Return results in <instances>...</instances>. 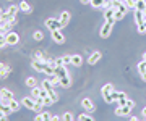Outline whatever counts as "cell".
Instances as JSON below:
<instances>
[{"instance_id":"cell-29","label":"cell","mask_w":146,"mask_h":121,"mask_svg":"<svg viewBox=\"0 0 146 121\" xmlns=\"http://www.w3.org/2000/svg\"><path fill=\"white\" fill-rule=\"evenodd\" d=\"M33 39H34V41H37V42H39V41H42V39H44L42 31H34V32H33Z\"/></svg>"},{"instance_id":"cell-19","label":"cell","mask_w":146,"mask_h":121,"mask_svg":"<svg viewBox=\"0 0 146 121\" xmlns=\"http://www.w3.org/2000/svg\"><path fill=\"white\" fill-rule=\"evenodd\" d=\"M58 21H60L62 27L68 26V23H70V13H68V11H63L62 15H60V18H58Z\"/></svg>"},{"instance_id":"cell-12","label":"cell","mask_w":146,"mask_h":121,"mask_svg":"<svg viewBox=\"0 0 146 121\" xmlns=\"http://www.w3.org/2000/svg\"><path fill=\"white\" fill-rule=\"evenodd\" d=\"M52 34V39L55 44H63L65 42V36L62 34V29H58V31H52L50 32Z\"/></svg>"},{"instance_id":"cell-3","label":"cell","mask_w":146,"mask_h":121,"mask_svg":"<svg viewBox=\"0 0 146 121\" xmlns=\"http://www.w3.org/2000/svg\"><path fill=\"white\" fill-rule=\"evenodd\" d=\"M21 102V105L25 107V108H28V110H36V107H37V102L33 97H23V99L20 100Z\"/></svg>"},{"instance_id":"cell-14","label":"cell","mask_w":146,"mask_h":121,"mask_svg":"<svg viewBox=\"0 0 146 121\" xmlns=\"http://www.w3.org/2000/svg\"><path fill=\"white\" fill-rule=\"evenodd\" d=\"M46 65L44 61H39V60H33V63H31V68L33 69H36V71H39V73H44V68H46Z\"/></svg>"},{"instance_id":"cell-1","label":"cell","mask_w":146,"mask_h":121,"mask_svg":"<svg viewBox=\"0 0 146 121\" xmlns=\"http://www.w3.org/2000/svg\"><path fill=\"white\" fill-rule=\"evenodd\" d=\"M112 90H114V86L110 84V82L102 86L101 94H102V99H104L106 103H112V102H114V100H112Z\"/></svg>"},{"instance_id":"cell-42","label":"cell","mask_w":146,"mask_h":121,"mask_svg":"<svg viewBox=\"0 0 146 121\" xmlns=\"http://www.w3.org/2000/svg\"><path fill=\"white\" fill-rule=\"evenodd\" d=\"M52 121H63L60 116H52Z\"/></svg>"},{"instance_id":"cell-11","label":"cell","mask_w":146,"mask_h":121,"mask_svg":"<svg viewBox=\"0 0 146 121\" xmlns=\"http://www.w3.org/2000/svg\"><path fill=\"white\" fill-rule=\"evenodd\" d=\"M81 107H83L84 111H88V113H93L94 108H96L91 99H83V100H81Z\"/></svg>"},{"instance_id":"cell-26","label":"cell","mask_w":146,"mask_h":121,"mask_svg":"<svg viewBox=\"0 0 146 121\" xmlns=\"http://www.w3.org/2000/svg\"><path fill=\"white\" fill-rule=\"evenodd\" d=\"M123 97H127L123 92H119V90H112V100H114V102H117V100H120V99H123Z\"/></svg>"},{"instance_id":"cell-6","label":"cell","mask_w":146,"mask_h":121,"mask_svg":"<svg viewBox=\"0 0 146 121\" xmlns=\"http://www.w3.org/2000/svg\"><path fill=\"white\" fill-rule=\"evenodd\" d=\"M133 110V107L131 105H122V107H117L115 108V116H128L130 115V111Z\"/></svg>"},{"instance_id":"cell-33","label":"cell","mask_w":146,"mask_h":121,"mask_svg":"<svg viewBox=\"0 0 146 121\" xmlns=\"http://www.w3.org/2000/svg\"><path fill=\"white\" fill-rule=\"evenodd\" d=\"M42 102V103H44V105H52L54 103V100L50 99V97H49V95H46V97H44V99H39Z\"/></svg>"},{"instance_id":"cell-10","label":"cell","mask_w":146,"mask_h":121,"mask_svg":"<svg viewBox=\"0 0 146 121\" xmlns=\"http://www.w3.org/2000/svg\"><path fill=\"white\" fill-rule=\"evenodd\" d=\"M0 97L3 99V102H10L11 99H15V97H13V92H11L8 87H2V89H0Z\"/></svg>"},{"instance_id":"cell-18","label":"cell","mask_w":146,"mask_h":121,"mask_svg":"<svg viewBox=\"0 0 146 121\" xmlns=\"http://www.w3.org/2000/svg\"><path fill=\"white\" fill-rule=\"evenodd\" d=\"M138 73H140L141 79L146 82V61L145 60H141L140 63H138Z\"/></svg>"},{"instance_id":"cell-15","label":"cell","mask_w":146,"mask_h":121,"mask_svg":"<svg viewBox=\"0 0 146 121\" xmlns=\"http://www.w3.org/2000/svg\"><path fill=\"white\" fill-rule=\"evenodd\" d=\"M58 86H62L63 89H70V87H72V78H70V74H68V76H63V78H60Z\"/></svg>"},{"instance_id":"cell-36","label":"cell","mask_w":146,"mask_h":121,"mask_svg":"<svg viewBox=\"0 0 146 121\" xmlns=\"http://www.w3.org/2000/svg\"><path fill=\"white\" fill-rule=\"evenodd\" d=\"M63 58V65H72V55H65Z\"/></svg>"},{"instance_id":"cell-43","label":"cell","mask_w":146,"mask_h":121,"mask_svg":"<svg viewBox=\"0 0 146 121\" xmlns=\"http://www.w3.org/2000/svg\"><path fill=\"white\" fill-rule=\"evenodd\" d=\"M130 121H141V118H136V116H131Z\"/></svg>"},{"instance_id":"cell-32","label":"cell","mask_w":146,"mask_h":121,"mask_svg":"<svg viewBox=\"0 0 146 121\" xmlns=\"http://www.w3.org/2000/svg\"><path fill=\"white\" fill-rule=\"evenodd\" d=\"M41 113H42V121H52L54 115H50L49 111H41Z\"/></svg>"},{"instance_id":"cell-21","label":"cell","mask_w":146,"mask_h":121,"mask_svg":"<svg viewBox=\"0 0 146 121\" xmlns=\"http://www.w3.org/2000/svg\"><path fill=\"white\" fill-rule=\"evenodd\" d=\"M55 74H57L58 78L68 76V71H67V68H65V65H60V66H57V68H55Z\"/></svg>"},{"instance_id":"cell-45","label":"cell","mask_w":146,"mask_h":121,"mask_svg":"<svg viewBox=\"0 0 146 121\" xmlns=\"http://www.w3.org/2000/svg\"><path fill=\"white\" fill-rule=\"evenodd\" d=\"M80 2H81V3H84V5H88V3L91 2V0H80Z\"/></svg>"},{"instance_id":"cell-44","label":"cell","mask_w":146,"mask_h":121,"mask_svg":"<svg viewBox=\"0 0 146 121\" xmlns=\"http://www.w3.org/2000/svg\"><path fill=\"white\" fill-rule=\"evenodd\" d=\"M140 116H145V118H146V107L141 110V115H140Z\"/></svg>"},{"instance_id":"cell-4","label":"cell","mask_w":146,"mask_h":121,"mask_svg":"<svg viewBox=\"0 0 146 121\" xmlns=\"http://www.w3.org/2000/svg\"><path fill=\"white\" fill-rule=\"evenodd\" d=\"M112 27H114V24L109 21H106L104 24H102V27H101V31H99V36L102 37V39H107V37L112 34Z\"/></svg>"},{"instance_id":"cell-22","label":"cell","mask_w":146,"mask_h":121,"mask_svg":"<svg viewBox=\"0 0 146 121\" xmlns=\"http://www.w3.org/2000/svg\"><path fill=\"white\" fill-rule=\"evenodd\" d=\"M8 105H10V108H11V111H18L21 108V102H18V100H15V99H11L10 102H8Z\"/></svg>"},{"instance_id":"cell-34","label":"cell","mask_w":146,"mask_h":121,"mask_svg":"<svg viewBox=\"0 0 146 121\" xmlns=\"http://www.w3.org/2000/svg\"><path fill=\"white\" fill-rule=\"evenodd\" d=\"M127 5V8H130V10H135V3H136V0H127V2H123Z\"/></svg>"},{"instance_id":"cell-9","label":"cell","mask_w":146,"mask_h":121,"mask_svg":"<svg viewBox=\"0 0 146 121\" xmlns=\"http://www.w3.org/2000/svg\"><path fill=\"white\" fill-rule=\"evenodd\" d=\"M11 74V66L7 63H0V79H7Z\"/></svg>"},{"instance_id":"cell-35","label":"cell","mask_w":146,"mask_h":121,"mask_svg":"<svg viewBox=\"0 0 146 121\" xmlns=\"http://www.w3.org/2000/svg\"><path fill=\"white\" fill-rule=\"evenodd\" d=\"M7 45V39H5V34H0V48H3Z\"/></svg>"},{"instance_id":"cell-27","label":"cell","mask_w":146,"mask_h":121,"mask_svg":"<svg viewBox=\"0 0 146 121\" xmlns=\"http://www.w3.org/2000/svg\"><path fill=\"white\" fill-rule=\"evenodd\" d=\"M78 121H94V118L86 111V113H81V115L78 116Z\"/></svg>"},{"instance_id":"cell-39","label":"cell","mask_w":146,"mask_h":121,"mask_svg":"<svg viewBox=\"0 0 146 121\" xmlns=\"http://www.w3.org/2000/svg\"><path fill=\"white\" fill-rule=\"evenodd\" d=\"M0 121H8V115H5L3 111H0Z\"/></svg>"},{"instance_id":"cell-46","label":"cell","mask_w":146,"mask_h":121,"mask_svg":"<svg viewBox=\"0 0 146 121\" xmlns=\"http://www.w3.org/2000/svg\"><path fill=\"white\" fill-rule=\"evenodd\" d=\"M143 60H145V61H146V52L143 53Z\"/></svg>"},{"instance_id":"cell-13","label":"cell","mask_w":146,"mask_h":121,"mask_svg":"<svg viewBox=\"0 0 146 121\" xmlns=\"http://www.w3.org/2000/svg\"><path fill=\"white\" fill-rule=\"evenodd\" d=\"M101 58H102V53H101V52H93L88 57V65H96Z\"/></svg>"},{"instance_id":"cell-24","label":"cell","mask_w":146,"mask_h":121,"mask_svg":"<svg viewBox=\"0 0 146 121\" xmlns=\"http://www.w3.org/2000/svg\"><path fill=\"white\" fill-rule=\"evenodd\" d=\"M135 10H138V11H145V10H146V0H136V3H135Z\"/></svg>"},{"instance_id":"cell-7","label":"cell","mask_w":146,"mask_h":121,"mask_svg":"<svg viewBox=\"0 0 146 121\" xmlns=\"http://www.w3.org/2000/svg\"><path fill=\"white\" fill-rule=\"evenodd\" d=\"M104 20L106 21H109L114 24L117 20H115V10L112 8V7H109V8H104Z\"/></svg>"},{"instance_id":"cell-40","label":"cell","mask_w":146,"mask_h":121,"mask_svg":"<svg viewBox=\"0 0 146 121\" xmlns=\"http://www.w3.org/2000/svg\"><path fill=\"white\" fill-rule=\"evenodd\" d=\"M54 61H55V65H57V66H60V65H63V58H62V57H60V58H55Z\"/></svg>"},{"instance_id":"cell-25","label":"cell","mask_w":146,"mask_h":121,"mask_svg":"<svg viewBox=\"0 0 146 121\" xmlns=\"http://www.w3.org/2000/svg\"><path fill=\"white\" fill-rule=\"evenodd\" d=\"M25 84H26L28 87H31V89H33V87H36V86H37V81H36V78H33V76H28L26 81H25Z\"/></svg>"},{"instance_id":"cell-2","label":"cell","mask_w":146,"mask_h":121,"mask_svg":"<svg viewBox=\"0 0 146 121\" xmlns=\"http://www.w3.org/2000/svg\"><path fill=\"white\" fill-rule=\"evenodd\" d=\"M46 27L49 29V31H58V29H62V24H60V21L58 20H55V18H49V20H46Z\"/></svg>"},{"instance_id":"cell-5","label":"cell","mask_w":146,"mask_h":121,"mask_svg":"<svg viewBox=\"0 0 146 121\" xmlns=\"http://www.w3.org/2000/svg\"><path fill=\"white\" fill-rule=\"evenodd\" d=\"M5 39H7V45H16V44L20 42V34L10 31L5 34Z\"/></svg>"},{"instance_id":"cell-8","label":"cell","mask_w":146,"mask_h":121,"mask_svg":"<svg viewBox=\"0 0 146 121\" xmlns=\"http://www.w3.org/2000/svg\"><path fill=\"white\" fill-rule=\"evenodd\" d=\"M112 8H114L115 11H120V13H125L127 15V11H128V8H127V5L122 2V0H114L112 2Z\"/></svg>"},{"instance_id":"cell-23","label":"cell","mask_w":146,"mask_h":121,"mask_svg":"<svg viewBox=\"0 0 146 121\" xmlns=\"http://www.w3.org/2000/svg\"><path fill=\"white\" fill-rule=\"evenodd\" d=\"M81 63H83L81 55H72V65L73 66H81Z\"/></svg>"},{"instance_id":"cell-30","label":"cell","mask_w":146,"mask_h":121,"mask_svg":"<svg viewBox=\"0 0 146 121\" xmlns=\"http://www.w3.org/2000/svg\"><path fill=\"white\" fill-rule=\"evenodd\" d=\"M63 121H76L75 120V116H73V113H70V111H67V113H63Z\"/></svg>"},{"instance_id":"cell-28","label":"cell","mask_w":146,"mask_h":121,"mask_svg":"<svg viewBox=\"0 0 146 121\" xmlns=\"http://www.w3.org/2000/svg\"><path fill=\"white\" fill-rule=\"evenodd\" d=\"M39 92H41V87H37V86H36V87H33V89H31V97L34 100H37V99H39Z\"/></svg>"},{"instance_id":"cell-16","label":"cell","mask_w":146,"mask_h":121,"mask_svg":"<svg viewBox=\"0 0 146 121\" xmlns=\"http://www.w3.org/2000/svg\"><path fill=\"white\" fill-rule=\"evenodd\" d=\"M18 7H20V11L26 13V15H29V13L33 11V7L29 5V3H28L26 0H21V2H20V5H18Z\"/></svg>"},{"instance_id":"cell-47","label":"cell","mask_w":146,"mask_h":121,"mask_svg":"<svg viewBox=\"0 0 146 121\" xmlns=\"http://www.w3.org/2000/svg\"><path fill=\"white\" fill-rule=\"evenodd\" d=\"M122 2H127V0H122Z\"/></svg>"},{"instance_id":"cell-20","label":"cell","mask_w":146,"mask_h":121,"mask_svg":"<svg viewBox=\"0 0 146 121\" xmlns=\"http://www.w3.org/2000/svg\"><path fill=\"white\" fill-rule=\"evenodd\" d=\"M93 8H106V3H107V0H91L89 2Z\"/></svg>"},{"instance_id":"cell-38","label":"cell","mask_w":146,"mask_h":121,"mask_svg":"<svg viewBox=\"0 0 146 121\" xmlns=\"http://www.w3.org/2000/svg\"><path fill=\"white\" fill-rule=\"evenodd\" d=\"M123 16H125V13H120V11H115V20H117V21H119V20H122Z\"/></svg>"},{"instance_id":"cell-37","label":"cell","mask_w":146,"mask_h":121,"mask_svg":"<svg viewBox=\"0 0 146 121\" xmlns=\"http://www.w3.org/2000/svg\"><path fill=\"white\" fill-rule=\"evenodd\" d=\"M127 97H123V99H120V100H117V102H115V103H117V107H122V105H127Z\"/></svg>"},{"instance_id":"cell-17","label":"cell","mask_w":146,"mask_h":121,"mask_svg":"<svg viewBox=\"0 0 146 121\" xmlns=\"http://www.w3.org/2000/svg\"><path fill=\"white\" fill-rule=\"evenodd\" d=\"M18 11H20V7L18 5H10L8 7V8H7V16H8V18H16V13H18Z\"/></svg>"},{"instance_id":"cell-41","label":"cell","mask_w":146,"mask_h":121,"mask_svg":"<svg viewBox=\"0 0 146 121\" xmlns=\"http://www.w3.org/2000/svg\"><path fill=\"white\" fill-rule=\"evenodd\" d=\"M34 121H42V113H37V115L34 116Z\"/></svg>"},{"instance_id":"cell-31","label":"cell","mask_w":146,"mask_h":121,"mask_svg":"<svg viewBox=\"0 0 146 121\" xmlns=\"http://www.w3.org/2000/svg\"><path fill=\"white\" fill-rule=\"evenodd\" d=\"M49 81H50V84L52 86H57L58 81H60V78H58L57 74H52V76H49Z\"/></svg>"}]
</instances>
